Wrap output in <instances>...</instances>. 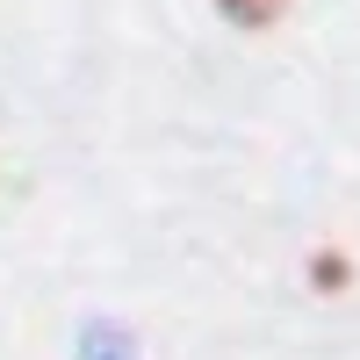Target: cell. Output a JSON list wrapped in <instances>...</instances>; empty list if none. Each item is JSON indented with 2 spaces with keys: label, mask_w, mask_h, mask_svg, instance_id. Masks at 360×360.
Returning a JSON list of instances; mask_svg holds the SVG:
<instances>
[{
  "label": "cell",
  "mask_w": 360,
  "mask_h": 360,
  "mask_svg": "<svg viewBox=\"0 0 360 360\" xmlns=\"http://www.w3.org/2000/svg\"><path fill=\"white\" fill-rule=\"evenodd\" d=\"M217 8H224L238 29H266V22H281V8H288V0H217Z\"/></svg>",
  "instance_id": "obj_1"
},
{
  "label": "cell",
  "mask_w": 360,
  "mask_h": 360,
  "mask_svg": "<svg viewBox=\"0 0 360 360\" xmlns=\"http://www.w3.org/2000/svg\"><path fill=\"white\" fill-rule=\"evenodd\" d=\"M346 274H353V266H339V259H332V252H324V259H317V288H339V281H346Z\"/></svg>",
  "instance_id": "obj_2"
}]
</instances>
